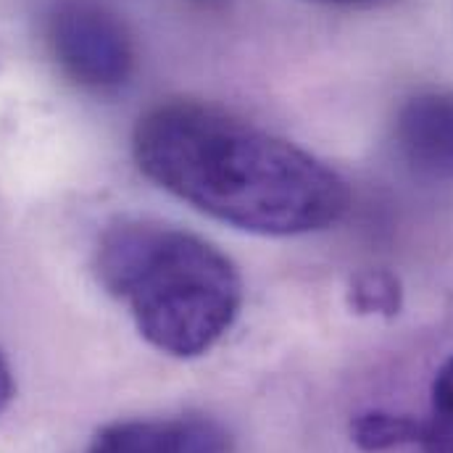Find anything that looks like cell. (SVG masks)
<instances>
[{
  "mask_svg": "<svg viewBox=\"0 0 453 453\" xmlns=\"http://www.w3.org/2000/svg\"><path fill=\"white\" fill-rule=\"evenodd\" d=\"M132 153L150 182L250 234L319 232L335 225L350 203L345 180L303 148L193 101L142 113L132 132Z\"/></svg>",
  "mask_w": 453,
  "mask_h": 453,
  "instance_id": "1",
  "label": "cell"
},
{
  "mask_svg": "<svg viewBox=\"0 0 453 453\" xmlns=\"http://www.w3.org/2000/svg\"><path fill=\"white\" fill-rule=\"evenodd\" d=\"M101 285L137 333L174 358L209 353L242 306L237 266L209 240L153 219H121L98 242Z\"/></svg>",
  "mask_w": 453,
  "mask_h": 453,
  "instance_id": "2",
  "label": "cell"
},
{
  "mask_svg": "<svg viewBox=\"0 0 453 453\" xmlns=\"http://www.w3.org/2000/svg\"><path fill=\"white\" fill-rule=\"evenodd\" d=\"M45 32L58 69L74 85L113 93L129 82L134 72L132 35L101 0H56Z\"/></svg>",
  "mask_w": 453,
  "mask_h": 453,
  "instance_id": "3",
  "label": "cell"
},
{
  "mask_svg": "<svg viewBox=\"0 0 453 453\" xmlns=\"http://www.w3.org/2000/svg\"><path fill=\"white\" fill-rule=\"evenodd\" d=\"M395 150L427 182L453 185V93L422 90L395 113Z\"/></svg>",
  "mask_w": 453,
  "mask_h": 453,
  "instance_id": "4",
  "label": "cell"
},
{
  "mask_svg": "<svg viewBox=\"0 0 453 453\" xmlns=\"http://www.w3.org/2000/svg\"><path fill=\"white\" fill-rule=\"evenodd\" d=\"M88 453H232V438L203 414L127 419L101 427Z\"/></svg>",
  "mask_w": 453,
  "mask_h": 453,
  "instance_id": "5",
  "label": "cell"
},
{
  "mask_svg": "<svg viewBox=\"0 0 453 453\" xmlns=\"http://www.w3.org/2000/svg\"><path fill=\"white\" fill-rule=\"evenodd\" d=\"M425 435V419L395 414L385 409H369L350 419V441L364 453H382L403 446H419Z\"/></svg>",
  "mask_w": 453,
  "mask_h": 453,
  "instance_id": "6",
  "label": "cell"
},
{
  "mask_svg": "<svg viewBox=\"0 0 453 453\" xmlns=\"http://www.w3.org/2000/svg\"><path fill=\"white\" fill-rule=\"evenodd\" d=\"M348 309L358 317L395 319L403 309V285L388 269H361L348 282Z\"/></svg>",
  "mask_w": 453,
  "mask_h": 453,
  "instance_id": "7",
  "label": "cell"
},
{
  "mask_svg": "<svg viewBox=\"0 0 453 453\" xmlns=\"http://www.w3.org/2000/svg\"><path fill=\"white\" fill-rule=\"evenodd\" d=\"M430 422L453 427V356L443 361L430 390Z\"/></svg>",
  "mask_w": 453,
  "mask_h": 453,
  "instance_id": "8",
  "label": "cell"
},
{
  "mask_svg": "<svg viewBox=\"0 0 453 453\" xmlns=\"http://www.w3.org/2000/svg\"><path fill=\"white\" fill-rule=\"evenodd\" d=\"M11 398H13V374H11L8 361L0 353V411L11 403Z\"/></svg>",
  "mask_w": 453,
  "mask_h": 453,
  "instance_id": "9",
  "label": "cell"
},
{
  "mask_svg": "<svg viewBox=\"0 0 453 453\" xmlns=\"http://www.w3.org/2000/svg\"><path fill=\"white\" fill-rule=\"evenodd\" d=\"M306 3H319V5H372L382 0H306Z\"/></svg>",
  "mask_w": 453,
  "mask_h": 453,
  "instance_id": "10",
  "label": "cell"
},
{
  "mask_svg": "<svg viewBox=\"0 0 453 453\" xmlns=\"http://www.w3.org/2000/svg\"><path fill=\"white\" fill-rule=\"evenodd\" d=\"M188 3H198V5H219V3H226V0H188Z\"/></svg>",
  "mask_w": 453,
  "mask_h": 453,
  "instance_id": "11",
  "label": "cell"
}]
</instances>
